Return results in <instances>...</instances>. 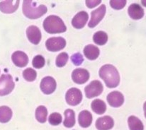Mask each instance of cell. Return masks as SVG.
I'll return each mask as SVG.
<instances>
[{
  "instance_id": "603a6c76",
  "label": "cell",
  "mask_w": 146,
  "mask_h": 130,
  "mask_svg": "<svg viewBox=\"0 0 146 130\" xmlns=\"http://www.w3.org/2000/svg\"><path fill=\"white\" fill-rule=\"evenodd\" d=\"M128 127L130 130H143V122L135 116H131L128 119Z\"/></svg>"
},
{
  "instance_id": "44dd1931",
  "label": "cell",
  "mask_w": 146,
  "mask_h": 130,
  "mask_svg": "<svg viewBox=\"0 0 146 130\" xmlns=\"http://www.w3.org/2000/svg\"><path fill=\"white\" fill-rule=\"evenodd\" d=\"M65 119L64 120V126L68 128H71L75 125V115L74 112L71 109H68L65 111Z\"/></svg>"
},
{
  "instance_id": "8992f818",
  "label": "cell",
  "mask_w": 146,
  "mask_h": 130,
  "mask_svg": "<svg viewBox=\"0 0 146 130\" xmlns=\"http://www.w3.org/2000/svg\"><path fill=\"white\" fill-rule=\"evenodd\" d=\"M65 99L70 106H77L80 104L82 100V92L77 88H72L69 89L65 95Z\"/></svg>"
},
{
  "instance_id": "484cf974",
  "label": "cell",
  "mask_w": 146,
  "mask_h": 130,
  "mask_svg": "<svg viewBox=\"0 0 146 130\" xmlns=\"http://www.w3.org/2000/svg\"><path fill=\"white\" fill-rule=\"evenodd\" d=\"M23 77L25 80L28 81H33L36 79L37 74L34 69L31 68H28L25 69L23 72Z\"/></svg>"
},
{
  "instance_id": "30bf717a",
  "label": "cell",
  "mask_w": 146,
  "mask_h": 130,
  "mask_svg": "<svg viewBox=\"0 0 146 130\" xmlns=\"http://www.w3.org/2000/svg\"><path fill=\"white\" fill-rule=\"evenodd\" d=\"M72 79L76 84H83L90 79V73L84 69H76L72 72Z\"/></svg>"
},
{
  "instance_id": "ffe728a7",
  "label": "cell",
  "mask_w": 146,
  "mask_h": 130,
  "mask_svg": "<svg viewBox=\"0 0 146 130\" xmlns=\"http://www.w3.org/2000/svg\"><path fill=\"white\" fill-rule=\"evenodd\" d=\"M92 110L98 115H102L106 110V106L104 102L100 99H96L92 101L91 105Z\"/></svg>"
},
{
  "instance_id": "ac0fdd59",
  "label": "cell",
  "mask_w": 146,
  "mask_h": 130,
  "mask_svg": "<svg viewBox=\"0 0 146 130\" xmlns=\"http://www.w3.org/2000/svg\"><path fill=\"white\" fill-rule=\"evenodd\" d=\"M78 121L82 127L87 128L90 127L92 122V115L88 110H83L79 114Z\"/></svg>"
},
{
  "instance_id": "52a82bcc",
  "label": "cell",
  "mask_w": 146,
  "mask_h": 130,
  "mask_svg": "<svg viewBox=\"0 0 146 130\" xmlns=\"http://www.w3.org/2000/svg\"><path fill=\"white\" fill-rule=\"evenodd\" d=\"M47 49L50 52H57L63 49L66 45V41L63 38H50L46 41Z\"/></svg>"
},
{
  "instance_id": "f546056e",
  "label": "cell",
  "mask_w": 146,
  "mask_h": 130,
  "mask_svg": "<svg viewBox=\"0 0 146 130\" xmlns=\"http://www.w3.org/2000/svg\"><path fill=\"white\" fill-rule=\"evenodd\" d=\"M126 4L125 0H111L110 1V5L114 9H121Z\"/></svg>"
},
{
  "instance_id": "d6986e66",
  "label": "cell",
  "mask_w": 146,
  "mask_h": 130,
  "mask_svg": "<svg viewBox=\"0 0 146 130\" xmlns=\"http://www.w3.org/2000/svg\"><path fill=\"white\" fill-rule=\"evenodd\" d=\"M84 53L87 59L94 60L99 57V49L93 45H88L84 48Z\"/></svg>"
},
{
  "instance_id": "3957f363",
  "label": "cell",
  "mask_w": 146,
  "mask_h": 130,
  "mask_svg": "<svg viewBox=\"0 0 146 130\" xmlns=\"http://www.w3.org/2000/svg\"><path fill=\"white\" fill-rule=\"evenodd\" d=\"M43 28L47 33L50 34L60 33L66 31L67 28L60 18L57 16H49L43 22Z\"/></svg>"
},
{
  "instance_id": "83f0119b",
  "label": "cell",
  "mask_w": 146,
  "mask_h": 130,
  "mask_svg": "<svg viewBox=\"0 0 146 130\" xmlns=\"http://www.w3.org/2000/svg\"><path fill=\"white\" fill-rule=\"evenodd\" d=\"M68 60V55L66 52H62L58 56L56 59V65L58 67H64Z\"/></svg>"
},
{
  "instance_id": "8fae6325",
  "label": "cell",
  "mask_w": 146,
  "mask_h": 130,
  "mask_svg": "<svg viewBox=\"0 0 146 130\" xmlns=\"http://www.w3.org/2000/svg\"><path fill=\"white\" fill-rule=\"evenodd\" d=\"M26 35L29 41L34 45H38L41 40V33L36 26H31L26 30Z\"/></svg>"
},
{
  "instance_id": "6da1fadb",
  "label": "cell",
  "mask_w": 146,
  "mask_h": 130,
  "mask_svg": "<svg viewBox=\"0 0 146 130\" xmlns=\"http://www.w3.org/2000/svg\"><path fill=\"white\" fill-rule=\"evenodd\" d=\"M99 77L104 81L106 86L111 88L117 87L120 82L119 71L111 65L102 66L99 69Z\"/></svg>"
},
{
  "instance_id": "f1b7e54d",
  "label": "cell",
  "mask_w": 146,
  "mask_h": 130,
  "mask_svg": "<svg viewBox=\"0 0 146 130\" xmlns=\"http://www.w3.org/2000/svg\"><path fill=\"white\" fill-rule=\"evenodd\" d=\"M45 59L43 56L41 55H36L33 59V67L36 69H40L42 67H44L45 65Z\"/></svg>"
},
{
  "instance_id": "7402d4cb",
  "label": "cell",
  "mask_w": 146,
  "mask_h": 130,
  "mask_svg": "<svg viewBox=\"0 0 146 130\" xmlns=\"http://www.w3.org/2000/svg\"><path fill=\"white\" fill-rule=\"evenodd\" d=\"M12 117V111L10 108L7 106L0 107V122L7 123L9 122Z\"/></svg>"
},
{
  "instance_id": "1f68e13d",
  "label": "cell",
  "mask_w": 146,
  "mask_h": 130,
  "mask_svg": "<svg viewBox=\"0 0 146 130\" xmlns=\"http://www.w3.org/2000/svg\"><path fill=\"white\" fill-rule=\"evenodd\" d=\"M100 3L101 1H86V4H87V7L90 9L94 8Z\"/></svg>"
},
{
  "instance_id": "e0dca14e",
  "label": "cell",
  "mask_w": 146,
  "mask_h": 130,
  "mask_svg": "<svg viewBox=\"0 0 146 130\" xmlns=\"http://www.w3.org/2000/svg\"><path fill=\"white\" fill-rule=\"evenodd\" d=\"M128 15L134 20L141 19L144 16V10L138 4H132L128 7Z\"/></svg>"
},
{
  "instance_id": "5bb4252c",
  "label": "cell",
  "mask_w": 146,
  "mask_h": 130,
  "mask_svg": "<svg viewBox=\"0 0 146 130\" xmlns=\"http://www.w3.org/2000/svg\"><path fill=\"white\" fill-rule=\"evenodd\" d=\"M19 1H4L0 2V11L5 14H12L15 12L19 5Z\"/></svg>"
},
{
  "instance_id": "836d02e7",
  "label": "cell",
  "mask_w": 146,
  "mask_h": 130,
  "mask_svg": "<svg viewBox=\"0 0 146 130\" xmlns=\"http://www.w3.org/2000/svg\"><path fill=\"white\" fill-rule=\"evenodd\" d=\"M141 4L146 7V1H141Z\"/></svg>"
},
{
  "instance_id": "7a4b0ae2",
  "label": "cell",
  "mask_w": 146,
  "mask_h": 130,
  "mask_svg": "<svg viewBox=\"0 0 146 130\" xmlns=\"http://www.w3.org/2000/svg\"><path fill=\"white\" fill-rule=\"evenodd\" d=\"M37 2L33 1H24L23 3V12L27 18L36 19L47 12V7L43 4L37 6Z\"/></svg>"
},
{
  "instance_id": "4316f807",
  "label": "cell",
  "mask_w": 146,
  "mask_h": 130,
  "mask_svg": "<svg viewBox=\"0 0 146 130\" xmlns=\"http://www.w3.org/2000/svg\"><path fill=\"white\" fill-rule=\"evenodd\" d=\"M48 120L50 125L56 126L62 122V116L60 114L58 113V112H54L50 115Z\"/></svg>"
},
{
  "instance_id": "277c9868",
  "label": "cell",
  "mask_w": 146,
  "mask_h": 130,
  "mask_svg": "<svg viewBox=\"0 0 146 130\" xmlns=\"http://www.w3.org/2000/svg\"><path fill=\"white\" fill-rule=\"evenodd\" d=\"M14 82L9 74H3L0 77V96L8 95L14 90Z\"/></svg>"
},
{
  "instance_id": "cb8c5ba5",
  "label": "cell",
  "mask_w": 146,
  "mask_h": 130,
  "mask_svg": "<svg viewBox=\"0 0 146 130\" xmlns=\"http://www.w3.org/2000/svg\"><path fill=\"white\" fill-rule=\"evenodd\" d=\"M48 115V110L45 106H40L37 108L36 110V118L40 123L46 122Z\"/></svg>"
},
{
  "instance_id": "d6a6232c",
  "label": "cell",
  "mask_w": 146,
  "mask_h": 130,
  "mask_svg": "<svg viewBox=\"0 0 146 130\" xmlns=\"http://www.w3.org/2000/svg\"><path fill=\"white\" fill-rule=\"evenodd\" d=\"M143 110H144V113H145V117L146 118V102L144 103V106H143Z\"/></svg>"
},
{
  "instance_id": "9a60e30c",
  "label": "cell",
  "mask_w": 146,
  "mask_h": 130,
  "mask_svg": "<svg viewBox=\"0 0 146 130\" xmlns=\"http://www.w3.org/2000/svg\"><path fill=\"white\" fill-rule=\"evenodd\" d=\"M113 119L110 116L99 117L96 122V127L98 130H109L113 127Z\"/></svg>"
},
{
  "instance_id": "4dcf8cb0",
  "label": "cell",
  "mask_w": 146,
  "mask_h": 130,
  "mask_svg": "<svg viewBox=\"0 0 146 130\" xmlns=\"http://www.w3.org/2000/svg\"><path fill=\"white\" fill-rule=\"evenodd\" d=\"M71 59H72V62H73L74 65L76 66H80L82 64L83 60V57L82 55L80 53H75L71 57Z\"/></svg>"
},
{
  "instance_id": "d4e9b609",
  "label": "cell",
  "mask_w": 146,
  "mask_h": 130,
  "mask_svg": "<svg viewBox=\"0 0 146 130\" xmlns=\"http://www.w3.org/2000/svg\"><path fill=\"white\" fill-rule=\"evenodd\" d=\"M93 40L96 44L99 45H104L106 43L108 40V36L105 32L98 31L94 33L93 36Z\"/></svg>"
},
{
  "instance_id": "5b68a950",
  "label": "cell",
  "mask_w": 146,
  "mask_h": 130,
  "mask_svg": "<svg viewBox=\"0 0 146 130\" xmlns=\"http://www.w3.org/2000/svg\"><path fill=\"white\" fill-rule=\"evenodd\" d=\"M103 85L99 81H93L85 87V94L87 98H92L99 96L103 91Z\"/></svg>"
},
{
  "instance_id": "7c38bea8",
  "label": "cell",
  "mask_w": 146,
  "mask_h": 130,
  "mask_svg": "<svg viewBox=\"0 0 146 130\" xmlns=\"http://www.w3.org/2000/svg\"><path fill=\"white\" fill-rule=\"evenodd\" d=\"M107 101L111 107L119 108L123 103L124 97L120 92L113 91L107 96Z\"/></svg>"
},
{
  "instance_id": "4fadbf2b",
  "label": "cell",
  "mask_w": 146,
  "mask_h": 130,
  "mask_svg": "<svg viewBox=\"0 0 146 130\" xmlns=\"http://www.w3.org/2000/svg\"><path fill=\"white\" fill-rule=\"evenodd\" d=\"M89 15L86 11H80L72 18V24L73 27L77 29L82 28L88 21Z\"/></svg>"
},
{
  "instance_id": "2e32d148",
  "label": "cell",
  "mask_w": 146,
  "mask_h": 130,
  "mask_svg": "<svg viewBox=\"0 0 146 130\" xmlns=\"http://www.w3.org/2000/svg\"><path fill=\"white\" fill-rule=\"evenodd\" d=\"M13 62L17 67H24L27 65L29 62V58L26 53L21 51H17L14 52L11 56Z\"/></svg>"
},
{
  "instance_id": "9c48e42d",
  "label": "cell",
  "mask_w": 146,
  "mask_h": 130,
  "mask_svg": "<svg viewBox=\"0 0 146 130\" xmlns=\"http://www.w3.org/2000/svg\"><path fill=\"white\" fill-rule=\"evenodd\" d=\"M40 87L43 93L46 95L51 94L56 88V81L51 77H44L40 82Z\"/></svg>"
},
{
  "instance_id": "ba28073f",
  "label": "cell",
  "mask_w": 146,
  "mask_h": 130,
  "mask_svg": "<svg viewBox=\"0 0 146 130\" xmlns=\"http://www.w3.org/2000/svg\"><path fill=\"white\" fill-rule=\"evenodd\" d=\"M106 14V6L104 4H102L99 8L97 9L94 11H92L91 13V19H90V23L88 26L89 27L92 28L102 20V18Z\"/></svg>"
}]
</instances>
